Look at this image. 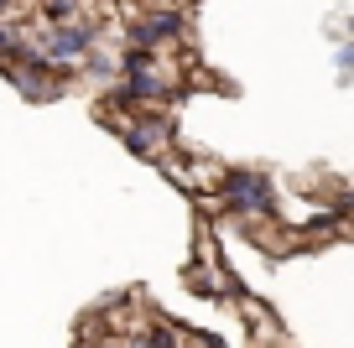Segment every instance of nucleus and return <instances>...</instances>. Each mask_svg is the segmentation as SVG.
Segmentation results:
<instances>
[{
  "mask_svg": "<svg viewBox=\"0 0 354 348\" xmlns=\"http://www.w3.org/2000/svg\"><path fill=\"white\" fill-rule=\"evenodd\" d=\"M88 42H94V26H53L47 52H53V63H68V57H78Z\"/></svg>",
  "mask_w": 354,
  "mask_h": 348,
  "instance_id": "nucleus-2",
  "label": "nucleus"
},
{
  "mask_svg": "<svg viewBox=\"0 0 354 348\" xmlns=\"http://www.w3.org/2000/svg\"><path fill=\"white\" fill-rule=\"evenodd\" d=\"M125 73H131V94H136V99H156V94H162V78L151 73V63H146L141 52L125 57Z\"/></svg>",
  "mask_w": 354,
  "mask_h": 348,
  "instance_id": "nucleus-3",
  "label": "nucleus"
},
{
  "mask_svg": "<svg viewBox=\"0 0 354 348\" xmlns=\"http://www.w3.org/2000/svg\"><path fill=\"white\" fill-rule=\"evenodd\" d=\"M177 26H183V16H177V11H156L151 21H141V26H136V42H141V47H151V42H162V37H172Z\"/></svg>",
  "mask_w": 354,
  "mask_h": 348,
  "instance_id": "nucleus-4",
  "label": "nucleus"
},
{
  "mask_svg": "<svg viewBox=\"0 0 354 348\" xmlns=\"http://www.w3.org/2000/svg\"><path fill=\"white\" fill-rule=\"evenodd\" d=\"M0 6H6V0H0Z\"/></svg>",
  "mask_w": 354,
  "mask_h": 348,
  "instance_id": "nucleus-5",
  "label": "nucleus"
},
{
  "mask_svg": "<svg viewBox=\"0 0 354 348\" xmlns=\"http://www.w3.org/2000/svg\"><path fill=\"white\" fill-rule=\"evenodd\" d=\"M230 203L234 208H250V213H271V177L230 172Z\"/></svg>",
  "mask_w": 354,
  "mask_h": 348,
  "instance_id": "nucleus-1",
  "label": "nucleus"
}]
</instances>
